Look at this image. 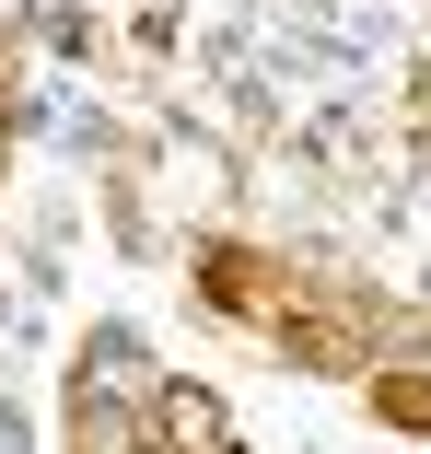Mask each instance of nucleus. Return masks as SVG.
<instances>
[{
	"instance_id": "nucleus-1",
	"label": "nucleus",
	"mask_w": 431,
	"mask_h": 454,
	"mask_svg": "<svg viewBox=\"0 0 431 454\" xmlns=\"http://www.w3.org/2000/svg\"><path fill=\"white\" fill-rule=\"evenodd\" d=\"M0 454H24V408H0Z\"/></svg>"
}]
</instances>
